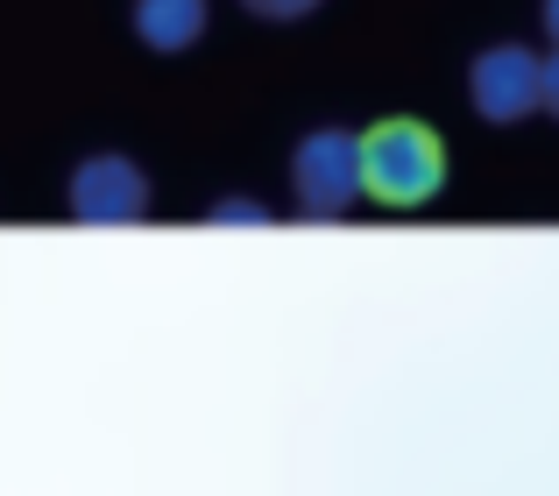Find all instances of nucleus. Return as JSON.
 Segmentation results:
<instances>
[{"label": "nucleus", "instance_id": "obj_4", "mask_svg": "<svg viewBox=\"0 0 559 496\" xmlns=\"http://www.w3.org/2000/svg\"><path fill=\"white\" fill-rule=\"evenodd\" d=\"M538 64L546 57L524 50V43H489V50L467 64V107L489 128H518L538 114Z\"/></svg>", "mask_w": 559, "mask_h": 496}, {"label": "nucleus", "instance_id": "obj_6", "mask_svg": "<svg viewBox=\"0 0 559 496\" xmlns=\"http://www.w3.org/2000/svg\"><path fill=\"white\" fill-rule=\"evenodd\" d=\"M255 22H305V14H319L326 0H241Z\"/></svg>", "mask_w": 559, "mask_h": 496}, {"label": "nucleus", "instance_id": "obj_3", "mask_svg": "<svg viewBox=\"0 0 559 496\" xmlns=\"http://www.w3.org/2000/svg\"><path fill=\"white\" fill-rule=\"evenodd\" d=\"M64 206L79 227H135L150 213V170L121 150H93L64 185Z\"/></svg>", "mask_w": 559, "mask_h": 496}, {"label": "nucleus", "instance_id": "obj_9", "mask_svg": "<svg viewBox=\"0 0 559 496\" xmlns=\"http://www.w3.org/2000/svg\"><path fill=\"white\" fill-rule=\"evenodd\" d=\"M538 22H546V36L559 43V0H546V8H538Z\"/></svg>", "mask_w": 559, "mask_h": 496}, {"label": "nucleus", "instance_id": "obj_5", "mask_svg": "<svg viewBox=\"0 0 559 496\" xmlns=\"http://www.w3.org/2000/svg\"><path fill=\"white\" fill-rule=\"evenodd\" d=\"M128 22H135V43L156 57H185L191 43L205 36V0H135L128 8Z\"/></svg>", "mask_w": 559, "mask_h": 496}, {"label": "nucleus", "instance_id": "obj_1", "mask_svg": "<svg viewBox=\"0 0 559 496\" xmlns=\"http://www.w3.org/2000/svg\"><path fill=\"white\" fill-rule=\"evenodd\" d=\"M447 192V142L425 121H376L361 135V199L376 206H432Z\"/></svg>", "mask_w": 559, "mask_h": 496}, {"label": "nucleus", "instance_id": "obj_7", "mask_svg": "<svg viewBox=\"0 0 559 496\" xmlns=\"http://www.w3.org/2000/svg\"><path fill=\"white\" fill-rule=\"evenodd\" d=\"M205 227H270V213H262L255 199H227V206L205 213Z\"/></svg>", "mask_w": 559, "mask_h": 496}, {"label": "nucleus", "instance_id": "obj_8", "mask_svg": "<svg viewBox=\"0 0 559 496\" xmlns=\"http://www.w3.org/2000/svg\"><path fill=\"white\" fill-rule=\"evenodd\" d=\"M538 107H546L552 121H559V43H552V57H546V64H538Z\"/></svg>", "mask_w": 559, "mask_h": 496}, {"label": "nucleus", "instance_id": "obj_2", "mask_svg": "<svg viewBox=\"0 0 559 496\" xmlns=\"http://www.w3.org/2000/svg\"><path fill=\"white\" fill-rule=\"evenodd\" d=\"M290 199L305 221H341L361 199V135L347 128H312L290 150Z\"/></svg>", "mask_w": 559, "mask_h": 496}]
</instances>
